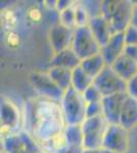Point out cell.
I'll use <instances>...</instances> for the list:
<instances>
[{"mask_svg": "<svg viewBox=\"0 0 137 153\" xmlns=\"http://www.w3.org/2000/svg\"><path fill=\"white\" fill-rule=\"evenodd\" d=\"M93 84V79L88 76L84 71L81 66H78L73 70V76H72V87L79 93L83 94L84 91Z\"/></svg>", "mask_w": 137, "mask_h": 153, "instance_id": "ffe728a7", "label": "cell"}, {"mask_svg": "<svg viewBox=\"0 0 137 153\" xmlns=\"http://www.w3.org/2000/svg\"><path fill=\"white\" fill-rule=\"evenodd\" d=\"M84 148H79V147H72V146H68L64 149L59 150L58 152L56 153H82Z\"/></svg>", "mask_w": 137, "mask_h": 153, "instance_id": "836d02e7", "label": "cell"}, {"mask_svg": "<svg viewBox=\"0 0 137 153\" xmlns=\"http://www.w3.org/2000/svg\"><path fill=\"white\" fill-rule=\"evenodd\" d=\"M2 19H3V25L8 28H13L16 25V18L12 11H5L2 16Z\"/></svg>", "mask_w": 137, "mask_h": 153, "instance_id": "f1b7e54d", "label": "cell"}, {"mask_svg": "<svg viewBox=\"0 0 137 153\" xmlns=\"http://www.w3.org/2000/svg\"><path fill=\"white\" fill-rule=\"evenodd\" d=\"M75 5H76V4H73V5L70 6L69 8L64 9V11H61L58 13L59 24H61L63 26L67 27V28L73 29V30L77 28Z\"/></svg>", "mask_w": 137, "mask_h": 153, "instance_id": "603a6c76", "label": "cell"}, {"mask_svg": "<svg viewBox=\"0 0 137 153\" xmlns=\"http://www.w3.org/2000/svg\"><path fill=\"white\" fill-rule=\"evenodd\" d=\"M73 29H69L57 23L50 28L49 31V41L54 53H58L66 49L72 48L74 39Z\"/></svg>", "mask_w": 137, "mask_h": 153, "instance_id": "7c38bea8", "label": "cell"}, {"mask_svg": "<svg viewBox=\"0 0 137 153\" xmlns=\"http://www.w3.org/2000/svg\"><path fill=\"white\" fill-rule=\"evenodd\" d=\"M124 55L129 57L132 60L137 62V46L135 45H126L125 50H124Z\"/></svg>", "mask_w": 137, "mask_h": 153, "instance_id": "f546056e", "label": "cell"}, {"mask_svg": "<svg viewBox=\"0 0 137 153\" xmlns=\"http://www.w3.org/2000/svg\"><path fill=\"white\" fill-rule=\"evenodd\" d=\"M1 153H3V152H1Z\"/></svg>", "mask_w": 137, "mask_h": 153, "instance_id": "74e56055", "label": "cell"}, {"mask_svg": "<svg viewBox=\"0 0 137 153\" xmlns=\"http://www.w3.org/2000/svg\"><path fill=\"white\" fill-rule=\"evenodd\" d=\"M111 66L126 82L130 81L137 75V62L127 57L124 54H122Z\"/></svg>", "mask_w": 137, "mask_h": 153, "instance_id": "e0dca14e", "label": "cell"}, {"mask_svg": "<svg viewBox=\"0 0 137 153\" xmlns=\"http://www.w3.org/2000/svg\"><path fill=\"white\" fill-rule=\"evenodd\" d=\"M75 10H76L77 28L78 27L88 26L91 16L88 9H87V7L85 6V4H76L75 5Z\"/></svg>", "mask_w": 137, "mask_h": 153, "instance_id": "cb8c5ba5", "label": "cell"}, {"mask_svg": "<svg viewBox=\"0 0 137 153\" xmlns=\"http://www.w3.org/2000/svg\"><path fill=\"white\" fill-rule=\"evenodd\" d=\"M128 147V131L121 125H109L103 137L101 149L116 153H126Z\"/></svg>", "mask_w": 137, "mask_h": 153, "instance_id": "30bf717a", "label": "cell"}, {"mask_svg": "<svg viewBox=\"0 0 137 153\" xmlns=\"http://www.w3.org/2000/svg\"><path fill=\"white\" fill-rule=\"evenodd\" d=\"M24 126L39 146L63 133L67 123L61 103L40 96L30 98L25 105Z\"/></svg>", "mask_w": 137, "mask_h": 153, "instance_id": "6da1fadb", "label": "cell"}, {"mask_svg": "<svg viewBox=\"0 0 137 153\" xmlns=\"http://www.w3.org/2000/svg\"><path fill=\"white\" fill-rule=\"evenodd\" d=\"M40 153H46V152H44V151H41Z\"/></svg>", "mask_w": 137, "mask_h": 153, "instance_id": "8d00e7d4", "label": "cell"}, {"mask_svg": "<svg viewBox=\"0 0 137 153\" xmlns=\"http://www.w3.org/2000/svg\"><path fill=\"white\" fill-rule=\"evenodd\" d=\"M0 117H1L2 137L22 131L19 127L22 125V122H24V117H22L19 107L11 100H2Z\"/></svg>", "mask_w": 137, "mask_h": 153, "instance_id": "9c48e42d", "label": "cell"}, {"mask_svg": "<svg viewBox=\"0 0 137 153\" xmlns=\"http://www.w3.org/2000/svg\"><path fill=\"white\" fill-rule=\"evenodd\" d=\"M93 84L100 91L103 97L124 93L127 90V82L113 70L111 65H106L103 68V71L93 80Z\"/></svg>", "mask_w": 137, "mask_h": 153, "instance_id": "52a82bcc", "label": "cell"}, {"mask_svg": "<svg viewBox=\"0 0 137 153\" xmlns=\"http://www.w3.org/2000/svg\"><path fill=\"white\" fill-rule=\"evenodd\" d=\"M101 149H83L82 153H100Z\"/></svg>", "mask_w": 137, "mask_h": 153, "instance_id": "d590c367", "label": "cell"}, {"mask_svg": "<svg viewBox=\"0 0 137 153\" xmlns=\"http://www.w3.org/2000/svg\"><path fill=\"white\" fill-rule=\"evenodd\" d=\"M126 93L130 97L137 100V75L132 78L130 81L127 82V90Z\"/></svg>", "mask_w": 137, "mask_h": 153, "instance_id": "83f0119b", "label": "cell"}, {"mask_svg": "<svg viewBox=\"0 0 137 153\" xmlns=\"http://www.w3.org/2000/svg\"><path fill=\"white\" fill-rule=\"evenodd\" d=\"M41 151L38 143L25 130L2 137L3 153H40Z\"/></svg>", "mask_w": 137, "mask_h": 153, "instance_id": "277c9868", "label": "cell"}, {"mask_svg": "<svg viewBox=\"0 0 137 153\" xmlns=\"http://www.w3.org/2000/svg\"><path fill=\"white\" fill-rule=\"evenodd\" d=\"M53 82L58 86L64 92L72 87V76L73 71L63 68H50L47 71Z\"/></svg>", "mask_w": 137, "mask_h": 153, "instance_id": "d6986e66", "label": "cell"}, {"mask_svg": "<svg viewBox=\"0 0 137 153\" xmlns=\"http://www.w3.org/2000/svg\"><path fill=\"white\" fill-rule=\"evenodd\" d=\"M83 97L85 99L86 103H94V102H101L103 96L100 93V91L97 89L94 84H92L90 87H88L84 91Z\"/></svg>", "mask_w": 137, "mask_h": 153, "instance_id": "d4e9b609", "label": "cell"}, {"mask_svg": "<svg viewBox=\"0 0 137 153\" xmlns=\"http://www.w3.org/2000/svg\"><path fill=\"white\" fill-rule=\"evenodd\" d=\"M61 106L67 125H82L86 120L87 103L83 95L73 87L64 92Z\"/></svg>", "mask_w": 137, "mask_h": 153, "instance_id": "3957f363", "label": "cell"}, {"mask_svg": "<svg viewBox=\"0 0 137 153\" xmlns=\"http://www.w3.org/2000/svg\"><path fill=\"white\" fill-rule=\"evenodd\" d=\"M103 115V105L101 102L87 103L86 106V118L95 117Z\"/></svg>", "mask_w": 137, "mask_h": 153, "instance_id": "484cf974", "label": "cell"}, {"mask_svg": "<svg viewBox=\"0 0 137 153\" xmlns=\"http://www.w3.org/2000/svg\"><path fill=\"white\" fill-rule=\"evenodd\" d=\"M68 142L67 139L64 137V132L61 134L56 135L55 137L51 138L50 140L46 141L45 143H43L42 145H40L42 151L46 152V153H56L59 150L64 149V148L68 147Z\"/></svg>", "mask_w": 137, "mask_h": 153, "instance_id": "7402d4cb", "label": "cell"}, {"mask_svg": "<svg viewBox=\"0 0 137 153\" xmlns=\"http://www.w3.org/2000/svg\"><path fill=\"white\" fill-rule=\"evenodd\" d=\"M80 66L83 68L87 75L90 76L94 80L103 71V68L106 66V63L104 61V58L103 57L101 53H98L93 56H90L88 58L83 59L81 61Z\"/></svg>", "mask_w": 137, "mask_h": 153, "instance_id": "ac0fdd59", "label": "cell"}, {"mask_svg": "<svg viewBox=\"0 0 137 153\" xmlns=\"http://www.w3.org/2000/svg\"><path fill=\"white\" fill-rule=\"evenodd\" d=\"M135 4L128 0L100 1V14L111 24L114 33H124L131 25Z\"/></svg>", "mask_w": 137, "mask_h": 153, "instance_id": "7a4b0ae2", "label": "cell"}, {"mask_svg": "<svg viewBox=\"0 0 137 153\" xmlns=\"http://www.w3.org/2000/svg\"><path fill=\"white\" fill-rule=\"evenodd\" d=\"M108 126L109 124L103 115L86 118L82 124L84 135V149H101Z\"/></svg>", "mask_w": 137, "mask_h": 153, "instance_id": "5b68a950", "label": "cell"}, {"mask_svg": "<svg viewBox=\"0 0 137 153\" xmlns=\"http://www.w3.org/2000/svg\"><path fill=\"white\" fill-rule=\"evenodd\" d=\"M30 81L38 96L61 103L64 92L53 82L48 73L34 71L30 76Z\"/></svg>", "mask_w": 137, "mask_h": 153, "instance_id": "ba28073f", "label": "cell"}, {"mask_svg": "<svg viewBox=\"0 0 137 153\" xmlns=\"http://www.w3.org/2000/svg\"><path fill=\"white\" fill-rule=\"evenodd\" d=\"M120 125L127 131L134 129L137 126V100L129 95L122 108Z\"/></svg>", "mask_w": 137, "mask_h": 153, "instance_id": "2e32d148", "label": "cell"}, {"mask_svg": "<svg viewBox=\"0 0 137 153\" xmlns=\"http://www.w3.org/2000/svg\"><path fill=\"white\" fill-rule=\"evenodd\" d=\"M72 49L80 57L81 60L100 53L101 47L94 38L88 26L78 27L74 31Z\"/></svg>", "mask_w": 137, "mask_h": 153, "instance_id": "8992f818", "label": "cell"}, {"mask_svg": "<svg viewBox=\"0 0 137 153\" xmlns=\"http://www.w3.org/2000/svg\"><path fill=\"white\" fill-rule=\"evenodd\" d=\"M124 34H125L126 45L137 46V28L130 25V26L127 28L126 31L124 32Z\"/></svg>", "mask_w": 137, "mask_h": 153, "instance_id": "4316f807", "label": "cell"}, {"mask_svg": "<svg viewBox=\"0 0 137 153\" xmlns=\"http://www.w3.org/2000/svg\"><path fill=\"white\" fill-rule=\"evenodd\" d=\"M29 18L33 22H39L42 18V12L36 7H33L29 10Z\"/></svg>", "mask_w": 137, "mask_h": 153, "instance_id": "4dcf8cb0", "label": "cell"}, {"mask_svg": "<svg viewBox=\"0 0 137 153\" xmlns=\"http://www.w3.org/2000/svg\"><path fill=\"white\" fill-rule=\"evenodd\" d=\"M64 134L69 146L83 148L84 135L82 125H67Z\"/></svg>", "mask_w": 137, "mask_h": 153, "instance_id": "44dd1931", "label": "cell"}, {"mask_svg": "<svg viewBox=\"0 0 137 153\" xmlns=\"http://www.w3.org/2000/svg\"><path fill=\"white\" fill-rule=\"evenodd\" d=\"M74 2L73 1H67V0H61V1H56V11L61 12L64 11V9L69 8L70 6L73 5Z\"/></svg>", "mask_w": 137, "mask_h": 153, "instance_id": "1f68e13d", "label": "cell"}, {"mask_svg": "<svg viewBox=\"0 0 137 153\" xmlns=\"http://www.w3.org/2000/svg\"><path fill=\"white\" fill-rule=\"evenodd\" d=\"M81 59L75 53V51L72 48L66 49L58 53H54L52 56L50 65L51 68H63L73 71L76 68L80 66Z\"/></svg>", "mask_w": 137, "mask_h": 153, "instance_id": "9a60e30c", "label": "cell"}, {"mask_svg": "<svg viewBox=\"0 0 137 153\" xmlns=\"http://www.w3.org/2000/svg\"><path fill=\"white\" fill-rule=\"evenodd\" d=\"M88 27L90 28L94 38L100 47H103L108 44L109 39L115 35L111 24L103 18L101 14L96 16H92L89 22Z\"/></svg>", "mask_w": 137, "mask_h": 153, "instance_id": "5bb4252c", "label": "cell"}, {"mask_svg": "<svg viewBox=\"0 0 137 153\" xmlns=\"http://www.w3.org/2000/svg\"><path fill=\"white\" fill-rule=\"evenodd\" d=\"M131 25L133 27L137 28V4L134 5V11H133V16L131 19Z\"/></svg>", "mask_w": 137, "mask_h": 153, "instance_id": "e575fe53", "label": "cell"}, {"mask_svg": "<svg viewBox=\"0 0 137 153\" xmlns=\"http://www.w3.org/2000/svg\"><path fill=\"white\" fill-rule=\"evenodd\" d=\"M126 47L125 34L117 33L113 35L106 46L101 47L100 53L104 58L106 65H112L122 54Z\"/></svg>", "mask_w": 137, "mask_h": 153, "instance_id": "4fadbf2b", "label": "cell"}, {"mask_svg": "<svg viewBox=\"0 0 137 153\" xmlns=\"http://www.w3.org/2000/svg\"><path fill=\"white\" fill-rule=\"evenodd\" d=\"M7 41H8L9 45L16 46V45H19V38L16 33H12V32H10V33L8 34V37H7Z\"/></svg>", "mask_w": 137, "mask_h": 153, "instance_id": "d6a6232c", "label": "cell"}, {"mask_svg": "<svg viewBox=\"0 0 137 153\" xmlns=\"http://www.w3.org/2000/svg\"><path fill=\"white\" fill-rule=\"evenodd\" d=\"M128 94L126 92L106 96L101 100L103 115L109 125H120L122 108Z\"/></svg>", "mask_w": 137, "mask_h": 153, "instance_id": "8fae6325", "label": "cell"}]
</instances>
